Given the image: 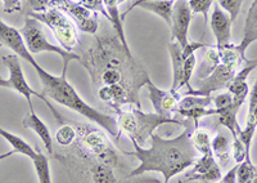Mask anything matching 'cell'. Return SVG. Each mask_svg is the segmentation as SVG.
I'll use <instances>...</instances> for the list:
<instances>
[{
    "mask_svg": "<svg viewBox=\"0 0 257 183\" xmlns=\"http://www.w3.org/2000/svg\"><path fill=\"white\" fill-rule=\"evenodd\" d=\"M80 62L90 74L94 86H123L134 106L141 109L139 89L146 86L151 77L116 35L96 36L84 56H80Z\"/></svg>",
    "mask_w": 257,
    "mask_h": 183,
    "instance_id": "6da1fadb",
    "label": "cell"
},
{
    "mask_svg": "<svg viewBox=\"0 0 257 183\" xmlns=\"http://www.w3.org/2000/svg\"><path fill=\"white\" fill-rule=\"evenodd\" d=\"M190 128L175 138L166 139L153 133L151 136V147L143 148L137 141L130 139L134 146V155L139 160V165L127 175V178L138 177L147 171H158L164 175L165 183L180 174L196 162L197 150L190 138Z\"/></svg>",
    "mask_w": 257,
    "mask_h": 183,
    "instance_id": "7a4b0ae2",
    "label": "cell"
},
{
    "mask_svg": "<svg viewBox=\"0 0 257 183\" xmlns=\"http://www.w3.org/2000/svg\"><path fill=\"white\" fill-rule=\"evenodd\" d=\"M32 67L40 79L41 95H44L45 97L50 98L57 104L80 114L88 120H90L91 123H95L104 130H107L114 138H120L121 132L118 124H117V119L108 114L100 113L80 97L76 89L73 88L66 79L67 68H63L62 74L59 76H56V75L45 71L39 63L34 65Z\"/></svg>",
    "mask_w": 257,
    "mask_h": 183,
    "instance_id": "3957f363",
    "label": "cell"
},
{
    "mask_svg": "<svg viewBox=\"0 0 257 183\" xmlns=\"http://www.w3.org/2000/svg\"><path fill=\"white\" fill-rule=\"evenodd\" d=\"M117 124L121 133H126L130 139L137 141L139 145L147 143L151 136L158 127L164 124H181L180 120L158 115V114L143 113L139 107L128 106V109H121L118 111Z\"/></svg>",
    "mask_w": 257,
    "mask_h": 183,
    "instance_id": "277c9868",
    "label": "cell"
},
{
    "mask_svg": "<svg viewBox=\"0 0 257 183\" xmlns=\"http://www.w3.org/2000/svg\"><path fill=\"white\" fill-rule=\"evenodd\" d=\"M20 33L32 56L40 54L43 52L58 54L63 61V68H67L71 61H80V54H76L75 52H68L62 47L52 44L45 36L43 24L35 18L27 16V18L25 20V25L20 30Z\"/></svg>",
    "mask_w": 257,
    "mask_h": 183,
    "instance_id": "5b68a950",
    "label": "cell"
},
{
    "mask_svg": "<svg viewBox=\"0 0 257 183\" xmlns=\"http://www.w3.org/2000/svg\"><path fill=\"white\" fill-rule=\"evenodd\" d=\"M30 17L35 18L41 24L47 25L56 36L59 45L68 52H73L79 45L77 26L72 18L57 8H49L47 12L34 13L29 12Z\"/></svg>",
    "mask_w": 257,
    "mask_h": 183,
    "instance_id": "8992f818",
    "label": "cell"
},
{
    "mask_svg": "<svg viewBox=\"0 0 257 183\" xmlns=\"http://www.w3.org/2000/svg\"><path fill=\"white\" fill-rule=\"evenodd\" d=\"M2 59H3L4 66H6L7 70H8L9 72V85H11L12 89H15L17 93H20L21 96H24V97L26 98L27 104H29L30 107V111H34V107H32V97H36L39 98V100L43 101V102H45L47 106L49 107L50 111H52L53 116L57 119V121L61 123V124H63V118H62L58 114V111L53 107V105L48 101V98L45 97L44 95L39 93V92H35L29 85L26 77H25L24 75V71H22L20 57H18L17 54H7V56L2 57Z\"/></svg>",
    "mask_w": 257,
    "mask_h": 183,
    "instance_id": "52a82bcc",
    "label": "cell"
},
{
    "mask_svg": "<svg viewBox=\"0 0 257 183\" xmlns=\"http://www.w3.org/2000/svg\"><path fill=\"white\" fill-rule=\"evenodd\" d=\"M50 8H57L70 16L81 31L95 35L99 27L98 13L84 8L73 0H50Z\"/></svg>",
    "mask_w": 257,
    "mask_h": 183,
    "instance_id": "ba28073f",
    "label": "cell"
},
{
    "mask_svg": "<svg viewBox=\"0 0 257 183\" xmlns=\"http://www.w3.org/2000/svg\"><path fill=\"white\" fill-rule=\"evenodd\" d=\"M237 70L238 66L221 62L208 76L201 79V83L196 88L189 86V95L210 96L212 92L228 88L238 72Z\"/></svg>",
    "mask_w": 257,
    "mask_h": 183,
    "instance_id": "9c48e42d",
    "label": "cell"
},
{
    "mask_svg": "<svg viewBox=\"0 0 257 183\" xmlns=\"http://www.w3.org/2000/svg\"><path fill=\"white\" fill-rule=\"evenodd\" d=\"M81 133V143L90 154L95 155L100 162L105 165L116 166L117 164V155L113 151V148L109 146V142L107 141V137L95 129H88L80 132Z\"/></svg>",
    "mask_w": 257,
    "mask_h": 183,
    "instance_id": "30bf717a",
    "label": "cell"
},
{
    "mask_svg": "<svg viewBox=\"0 0 257 183\" xmlns=\"http://www.w3.org/2000/svg\"><path fill=\"white\" fill-rule=\"evenodd\" d=\"M192 17L193 13L188 0H175L170 30H171V40L178 42L181 48H184L189 42L188 33H189Z\"/></svg>",
    "mask_w": 257,
    "mask_h": 183,
    "instance_id": "8fae6325",
    "label": "cell"
},
{
    "mask_svg": "<svg viewBox=\"0 0 257 183\" xmlns=\"http://www.w3.org/2000/svg\"><path fill=\"white\" fill-rule=\"evenodd\" d=\"M146 86L149 92L148 98L152 102L156 114L170 118V114L178 111L179 102H180V93H178V90L160 89L152 83V80H149Z\"/></svg>",
    "mask_w": 257,
    "mask_h": 183,
    "instance_id": "7c38bea8",
    "label": "cell"
},
{
    "mask_svg": "<svg viewBox=\"0 0 257 183\" xmlns=\"http://www.w3.org/2000/svg\"><path fill=\"white\" fill-rule=\"evenodd\" d=\"M0 47H6L13 50L20 58L25 59L31 66L38 63L27 49L26 43L21 35L20 30H16L15 27L4 24L2 20H0Z\"/></svg>",
    "mask_w": 257,
    "mask_h": 183,
    "instance_id": "4fadbf2b",
    "label": "cell"
},
{
    "mask_svg": "<svg viewBox=\"0 0 257 183\" xmlns=\"http://www.w3.org/2000/svg\"><path fill=\"white\" fill-rule=\"evenodd\" d=\"M193 169L188 173L187 178L180 183H187L190 180H203L206 183L216 182L221 178V169L213 157L212 152L202 155L201 159L193 164Z\"/></svg>",
    "mask_w": 257,
    "mask_h": 183,
    "instance_id": "5bb4252c",
    "label": "cell"
},
{
    "mask_svg": "<svg viewBox=\"0 0 257 183\" xmlns=\"http://www.w3.org/2000/svg\"><path fill=\"white\" fill-rule=\"evenodd\" d=\"M231 20L225 11H222L219 4H215L211 15V30H212L216 47L222 48L230 45L231 43Z\"/></svg>",
    "mask_w": 257,
    "mask_h": 183,
    "instance_id": "9a60e30c",
    "label": "cell"
},
{
    "mask_svg": "<svg viewBox=\"0 0 257 183\" xmlns=\"http://www.w3.org/2000/svg\"><path fill=\"white\" fill-rule=\"evenodd\" d=\"M257 128V76L256 81L253 84L251 95H249V109L248 115H247V121H245L244 129H242V133L239 134V139L245 147V152L249 156L251 152V143L253 138L254 130Z\"/></svg>",
    "mask_w": 257,
    "mask_h": 183,
    "instance_id": "2e32d148",
    "label": "cell"
},
{
    "mask_svg": "<svg viewBox=\"0 0 257 183\" xmlns=\"http://www.w3.org/2000/svg\"><path fill=\"white\" fill-rule=\"evenodd\" d=\"M257 40V0H253L249 7L248 12H247V17H245L244 22V34H243L242 43L237 45L238 52L240 56L245 58V50L253 42Z\"/></svg>",
    "mask_w": 257,
    "mask_h": 183,
    "instance_id": "e0dca14e",
    "label": "cell"
},
{
    "mask_svg": "<svg viewBox=\"0 0 257 183\" xmlns=\"http://www.w3.org/2000/svg\"><path fill=\"white\" fill-rule=\"evenodd\" d=\"M22 124L25 128L34 130L39 137H40L41 142L44 143V147L47 150L48 154H53V138L52 134L49 132V128L47 127L44 121L41 120L35 111H30L22 120Z\"/></svg>",
    "mask_w": 257,
    "mask_h": 183,
    "instance_id": "ac0fdd59",
    "label": "cell"
},
{
    "mask_svg": "<svg viewBox=\"0 0 257 183\" xmlns=\"http://www.w3.org/2000/svg\"><path fill=\"white\" fill-rule=\"evenodd\" d=\"M103 2H104L105 11H107V18H108L112 27H113V30L116 31V36L118 38L121 44H122L126 49L130 50L127 42H126L125 33H123V21L122 18H121L120 12H118V6H120V4H118V0H103Z\"/></svg>",
    "mask_w": 257,
    "mask_h": 183,
    "instance_id": "d6986e66",
    "label": "cell"
},
{
    "mask_svg": "<svg viewBox=\"0 0 257 183\" xmlns=\"http://www.w3.org/2000/svg\"><path fill=\"white\" fill-rule=\"evenodd\" d=\"M169 53L170 58H171V63H173V85H171V90H179V85H180L181 76H183V66H184V61L183 58V48L180 47L178 42L169 43Z\"/></svg>",
    "mask_w": 257,
    "mask_h": 183,
    "instance_id": "ffe728a7",
    "label": "cell"
},
{
    "mask_svg": "<svg viewBox=\"0 0 257 183\" xmlns=\"http://www.w3.org/2000/svg\"><path fill=\"white\" fill-rule=\"evenodd\" d=\"M175 0H148L138 6V8H143L146 11L160 16L167 25H171V17H173V8Z\"/></svg>",
    "mask_w": 257,
    "mask_h": 183,
    "instance_id": "44dd1931",
    "label": "cell"
},
{
    "mask_svg": "<svg viewBox=\"0 0 257 183\" xmlns=\"http://www.w3.org/2000/svg\"><path fill=\"white\" fill-rule=\"evenodd\" d=\"M211 151H212L213 157L219 160L220 165L224 168L230 161L231 145L229 138L224 133H217L211 141Z\"/></svg>",
    "mask_w": 257,
    "mask_h": 183,
    "instance_id": "7402d4cb",
    "label": "cell"
},
{
    "mask_svg": "<svg viewBox=\"0 0 257 183\" xmlns=\"http://www.w3.org/2000/svg\"><path fill=\"white\" fill-rule=\"evenodd\" d=\"M0 137H3L9 145L12 146V150L15 151V152H17V154L25 155V156H27L31 160H34L36 157V150H34V148H32L26 141H24V139L21 138V137L9 133V132H7L3 128H0Z\"/></svg>",
    "mask_w": 257,
    "mask_h": 183,
    "instance_id": "603a6c76",
    "label": "cell"
},
{
    "mask_svg": "<svg viewBox=\"0 0 257 183\" xmlns=\"http://www.w3.org/2000/svg\"><path fill=\"white\" fill-rule=\"evenodd\" d=\"M221 63V56H220V49L215 45H208L206 47V52H205V56H203V63L202 66L199 67L198 71V77L201 79H205L206 76L212 72L217 66Z\"/></svg>",
    "mask_w": 257,
    "mask_h": 183,
    "instance_id": "cb8c5ba5",
    "label": "cell"
},
{
    "mask_svg": "<svg viewBox=\"0 0 257 183\" xmlns=\"http://www.w3.org/2000/svg\"><path fill=\"white\" fill-rule=\"evenodd\" d=\"M36 157L32 160L34 166H35L36 174H38L39 183H52V177H50V168L49 160L40 151V148L36 147Z\"/></svg>",
    "mask_w": 257,
    "mask_h": 183,
    "instance_id": "d4e9b609",
    "label": "cell"
},
{
    "mask_svg": "<svg viewBox=\"0 0 257 183\" xmlns=\"http://www.w3.org/2000/svg\"><path fill=\"white\" fill-rule=\"evenodd\" d=\"M211 102H212V97H211V96L188 95L180 100L176 113L192 109H206L208 105H211Z\"/></svg>",
    "mask_w": 257,
    "mask_h": 183,
    "instance_id": "484cf974",
    "label": "cell"
},
{
    "mask_svg": "<svg viewBox=\"0 0 257 183\" xmlns=\"http://www.w3.org/2000/svg\"><path fill=\"white\" fill-rule=\"evenodd\" d=\"M192 143L197 152H201V155H206L212 152L211 151V137L207 130L202 129V128H196L194 133L190 136Z\"/></svg>",
    "mask_w": 257,
    "mask_h": 183,
    "instance_id": "4316f807",
    "label": "cell"
},
{
    "mask_svg": "<svg viewBox=\"0 0 257 183\" xmlns=\"http://www.w3.org/2000/svg\"><path fill=\"white\" fill-rule=\"evenodd\" d=\"M91 179L93 183H116L117 179L111 166L103 162H98L91 168Z\"/></svg>",
    "mask_w": 257,
    "mask_h": 183,
    "instance_id": "83f0119b",
    "label": "cell"
},
{
    "mask_svg": "<svg viewBox=\"0 0 257 183\" xmlns=\"http://www.w3.org/2000/svg\"><path fill=\"white\" fill-rule=\"evenodd\" d=\"M77 138V132L72 125L62 124L57 130L56 139L61 146H70Z\"/></svg>",
    "mask_w": 257,
    "mask_h": 183,
    "instance_id": "f1b7e54d",
    "label": "cell"
},
{
    "mask_svg": "<svg viewBox=\"0 0 257 183\" xmlns=\"http://www.w3.org/2000/svg\"><path fill=\"white\" fill-rule=\"evenodd\" d=\"M220 8L228 13L231 22L237 20L238 15L240 12V8L243 6V0H216Z\"/></svg>",
    "mask_w": 257,
    "mask_h": 183,
    "instance_id": "f546056e",
    "label": "cell"
},
{
    "mask_svg": "<svg viewBox=\"0 0 257 183\" xmlns=\"http://www.w3.org/2000/svg\"><path fill=\"white\" fill-rule=\"evenodd\" d=\"M196 63H197V58H196V53L190 54L189 57H187L184 61V66H183V76H181V81H180V85H179V90H180L183 86L189 85V81H190V77H192L193 71H194V67H196Z\"/></svg>",
    "mask_w": 257,
    "mask_h": 183,
    "instance_id": "4dcf8cb0",
    "label": "cell"
},
{
    "mask_svg": "<svg viewBox=\"0 0 257 183\" xmlns=\"http://www.w3.org/2000/svg\"><path fill=\"white\" fill-rule=\"evenodd\" d=\"M215 0H188V4H189L190 9H192V13H198V15L203 16L205 18V22H208V12H210L211 6L213 4Z\"/></svg>",
    "mask_w": 257,
    "mask_h": 183,
    "instance_id": "1f68e13d",
    "label": "cell"
},
{
    "mask_svg": "<svg viewBox=\"0 0 257 183\" xmlns=\"http://www.w3.org/2000/svg\"><path fill=\"white\" fill-rule=\"evenodd\" d=\"M75 3L80 4L84 8L93 11V12H99L102 13L104 17H107V11H105L104 2L103 0H73Z\"/></svg>",
    "mask_w": 257,
    "mask_h": 183,
    "instance_id": "d6a6232c",
    "label": "cell"
},
{
    "mask_svg": "<svg viewBox=\"0 0 257 183\" xmlns=\"http://www.w3.org/2000/svg\"><path fill=\"white\" fill-rule=\"evenodd\" d=\"M212 102L213 105H215V109L220 111V110L226 109V107H229L233 104V97H231V95L229 92H226V93H221V95L213 97Z\"/></svg>",
    "mask_w": 257,
    "mask_h": 183,
    "instance_id": "836d02e7",
    "label": "cell"
},
{
    "mask_svg": "<svg viewBox=\"0 0 257 183\" xmlns=\"http://www.w3.org/2000/svg\"><path fill=\"white\" fill-rule=\"evenodd\" d=\"M50 0H29V6L31 8V12L43 13L47 12L50 8Z\"/></svg>",
    "mask_w": 257,
    "mask_h": 183,
    "instance_id": "e575fe53",
    "label": "cell"
},
{
    "mask_svg": "<svg viewBox=\"0 0 257 183\" xmlns=\"http://www.w3.org/2000/svg\"><path fill=\"white\" fill-rule=\"evenodd\" d=\"M207 45L203 44L201 42H188V44L183 48V58H187L190 54L196 53V50L201 49V48H206Z\"/></svg>",
    "mask_w": 257,
    "mask_h": 183,
    "instance_id": "d590c367",
    "label": "cell"
},
{
    "mask_svg": "<svg viewBox=\"0 0 257 183\" xmlns=\"http://www.w3.org/2000/svg\"><path fill=\"white\" fill-rule=\"evenodd\" d=\"M3 2L4 12L6 13H15L20 12L22 9V4H21V0H2Z\"/></svg>",
    "mask_w": 257,
    "mask_h": 183,
    "instance_id": "8d00e7d4",
    "label": "cell"
},
{
    "mask_svg": "<svg viewBox=\"0 0 257 183\" xmlns=\"http://www.w3.org/2000/svg\"><path fill=\"white\" fill-rule=\"evenodd\" d=\"M237 170H238V164L230 169V170L219 179L217 183H237Z\"/></svg>",
    "mask_w": 257,
    "mask_h": 183,
    "instance_id": "74e56055",
    "label": "cell"
},
{
    "mask_svg": "<svg viewBox=\"0 0 257 183\" xmlns=\"http://www.w3.org/2000/svg\"><path fill=\"white\" fill-rule=\"evenodd\" d=\"M16 152L15 151H9V152H6V154H0V161H3V160H6V159H8V157H11L12 156V155H15Z\"/></svg>",
    "mask_w": 257,
    "mask_h": 183,
    "instance_id": "f35d334b",
    "label": "cell"
},
{
    "mask_svg": "<svg viewBox=\"0 0 257 183\" xmlns=\"http://www.w3.org/2000/svg\"><path fill=\"white\" fill-rule=\"evenodd\" d=\"M0 88H11L8 80H6L4 77H2V76H0Z\"/></svg>",
    "mask_w": 257,
    "mask_h": 183,
    "instance_id": "ab89813d",
    "label": "cell"
},
{
    "mask_svg": "<svg viewBox=\"0 0 257 183\" xmlns=\"http://www.w3.org/2000/svg\"><path fill=\"white\" fill-rule=\"evenodd\" d=\"M252 183H257V175H256V177H254V179L252 180Z\"/></svg>",
    "mask_w": 257,
    "mask_h": 183,
    "instance_id": "60d3db41",
    "label": "cell"
},
{
    "mask_svg": "<svg viewBox=\"0 0 257 183\" xmlns=\"http://www.w3.org/2000/svg\"><path fill=\"white\" fill-rule=\"evenodd\" d=\"M123 2H126V0H118V4H122Z\"/></svg>",
    "mask_w": 257,
    "mask_h": 183,
    "instance_id": "b9f144b4",
    "label": "cell"
}]
</instances>
